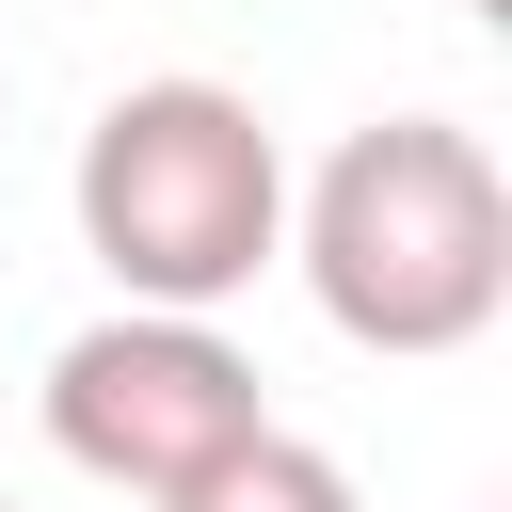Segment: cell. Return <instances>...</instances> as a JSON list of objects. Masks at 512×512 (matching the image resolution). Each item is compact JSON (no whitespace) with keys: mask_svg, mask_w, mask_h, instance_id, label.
Returning <instances> with one entry per match:
<instances>
[{"mask_svg":"<svg viewBox=\"0 0 512 512\" xmlns=\"http://www.w3.org/2000/svg\"><path fill=\"white\" fill-rule=\"evenodd\" d=\"M0 512H16V496H0Z\"/></svg>","mask_w":512,"mask_h":512,"instance_id":"5","label":"cell"},{"mask_svg":"<svg viewBox=\"0 0 512 512\" xmlns=\"http://www.w3.org/2000/svg\"><path fill=\"white\" fill-rule=\"evenodd\" d=\"M288 272L304 304L384 352V368H448L512 320V176L480 128L448 112H368L336 128V160L288 192Z\"/></svg>","mask_w":512,"mask_h":512,"instance_id":"1","label":"cell"},{"mask_svg":"<svg viewBox=\"0 0 512 512\" xmlns=\"http://www.w3.org/2000/svg\"><path fill=\"white\" fill-rule=\"evenodd\" d=\"M160 512H368V496H352V464H336V448H304V432L272 416V432L240 448V464H208V480H176Z\"/></svg>","mask_w":512,"mask_h":512,"instance_id":"4","label":"cell"},{"mask_svg":"<svg viewBox=\"0 0 512 512\" xmlns=\"http://www.w3.org/2000/svg\"><path fill=\"white\" fill-rule=\"evenodd\" d=\"M64 208H80V256L112 272V304L224 320L288 256V144L240 80H128V96H96Z\"/></svg>","mask_w":512,"mask_h":512,"instance_id":"2","label":"cell"},{"mask_svg":"<svg viewBox=\"0 0 512 512\" xmlns=\"http://www.w3.org/2000/svg\"><path fill=\"white\" fill-rule=\"evenodd\" d=\"M272 432V384H256V352L224 336V320H144V304H112V320H80L64 352H48V448L80 464V480H112V496H176V480H208V464H240Z\"/></svg>","mask_w":512,"mask_h":512,"instance_id":"3","label":"cell"}]
</instances>
